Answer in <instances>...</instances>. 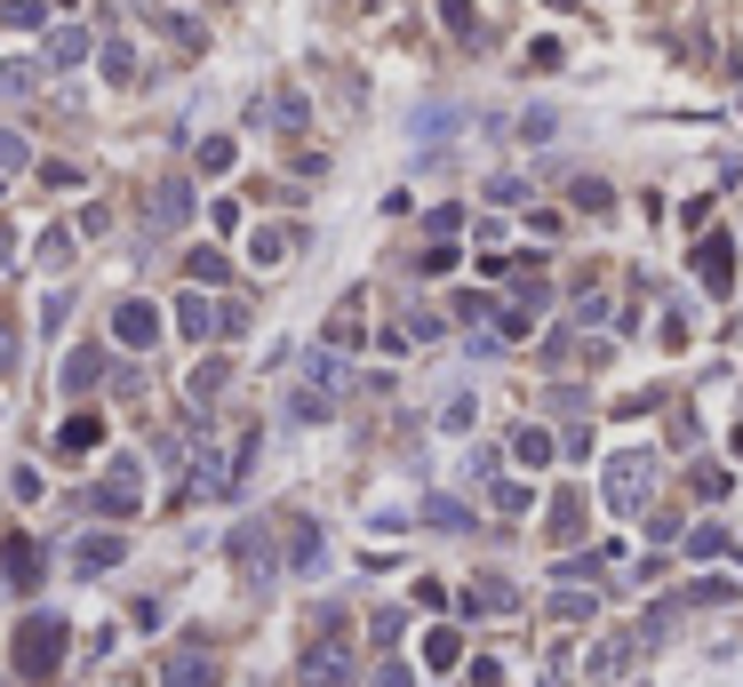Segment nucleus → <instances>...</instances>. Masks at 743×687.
Segmentation results:
<instances>
[{
  "instance_id": "nucleus-1",
  "label": "nucleus",
  "mask_w": 743,
  "mask_h": 687,
  "mask_svg": "<svg viewBox=\"0 0 743 687\" xmlns=\"http://www.w3.org/2000/svg\"><path fill=\"white\" fill-rule=\"evenodd\" d=\"M64 656V615H24V632H17V672L24 679H49Z\"/></svg>"
},
{
  "instance_id": "nucleus-2",
  "label": "nucleus",
  "mask_w": 743,
  "mask_h": 687,
  "mask_svg": "<svg viewBox=\"0 0 743 687\" xmlns=\"http://www.w3.org/2000/svg\"><path fill=\"white\" fill-rule=\"evenodd\" d=\"M192 224V184L184 177H160L152 184V232H184Z\"/></svg>"
},
{
  "instance_id": "nucleus-3",
  "label": "nucleus",
  "mask_w": 743,
  "mask_h": 687,
  "mask_svg": "<svg viewBox=\"0 0 743 687\" xmlns=\"http://www.w3.org/2000/svg\"><path fill=\"white\" fill-rule=\"evenodd\" d=\"M145 24H152V32H168L177 49H209V24H200L192 9H145Z\"/></svg>"
},
{
  "instance_id": "nucleus-4",
  "label": "nucleus",
  "mask_w": 743,
  "mask_h": 687,
  "mask_svg": "<svg viewBox=\"0 0 743 687\" xmlns=\"http://www.w3.org/2000/svg\"><path fill=\"white\" fill-rule=\"evenodd\" d=\"M639 479H648V456H616V472H607V504H616V511H631L639 496H648Z\"/></svg>"
},
{
  "instance_id": "nucleus-5",
  "label": "nucleus",
  "mask_w": 743,
  "mask_h": 687,
  "mask_svg": "<svg viewBox=\"0 0 743 687\" xmlns=\"http://www.w3.org/2000/svg\"><path fill=\"white\" fill-rule=\"evenodd\" d=\"M160 687H216V664L200 656V647H177V656H168V672H160Z\"/></svg>"
},
{
  "instance_id": "nucleus-6",
  "label": "nucleus",
  "mask_w": 743,
  "mask_h": 687,
  "mask_svg": "<svg viewBox=\"0 0 743 687\" xmlns=\"http://www.w3.org/2000/svg\"><path fill=\"white\" fill-rule=\"evenodd\" d=\"M696 272H703V288H712V296H728V281H735V249H728V240H703V249H696Z\"/></svg>"
},
{
  "instance_id": "nucleus-7",
  "label": "nucleus",
  "mask_w": 743,
  "mask_h": 687,
  "mask_svg": "<svg viewBox=\"0 0 743 687\" xmlns=\"http://www.w3.org/2000/svg\"><path fill=\"white\" fill-rule=\"evenodd\" d=\"M128 504H137V472H113V479H96V488H88V511H128Z\"/></svg>"
},
{
  "instance_id": "nucleus-8",
  "label": "nucleus",
  "mask_w": 743,
  "mask_h": 687,
  "mask_svg": "<svg viewBox=\"0 0 743 687\" xmlns=\"http://www.w3.org/2000/svg\"><path fill=\"white\" fill-rule=\"evenodd\" d=\"M73 568H81V575L120 568V536H81V543H73Z\"/></svg>"
},
{
  "instance_id": "nucleus-9",
  "label": "nucleus",
  "mask_w": 743,
  "mask_h": 687,
  "mask_svg": "<svg viewBox=\"0 0 743 687\" xmlns=\"http://www.w3.org/2000/svg\"><path fill=\"white\" fill-rule=\"evenodd\" d=\"M0 575H9V583H24V592H32V575H41V552H32L24 536H9V543H0Z\"/></svg>"
},
{
  "instance_id": "nucleus-10",
  "label": "nucleus",
  "mask_w": 743,
  "mask_h": 687,
  "mask_svg": "<svg viewBox=\"0 0 743 687\" xmlns=\"http://www.w3.org/2000/svg\"><path fill=\"white\" fill-rule=\"evenodd\" d=\"M304 679H312V687H344V679H352L344 647H312V656H304Z\"/></svg>"
},
{
  "instance_id": "nucleus-11",
  "label": "nucleus",
  "mask_w": 743,
  "mask_h": 687,
  "mask_svg": "<svg viewBox=\"0 0 743 687\" xmlns=\"http://www.w3.org/2000/svg\"><path fill=\"white\" fill-rule=\"evenodd\" d=\"M113 328H120V344H152V336H160V313H152V304H120Z\"/></svg>"
},
{
  "instance_id": "nucleus-12",
  "label": "nucleus",
  "mask_w": 743,
  "mask_h": 687,
  "mask_svg": "<svg viewBox=\"0 0 743 687\" xmlns=\"http://www.w3.org/2000/svg\"><path fill=\"white\" fill-rule=\"evenodd\" d=\"M88 49H96V41H88V24H64L56 41H49V64H81Z\"/></svg>"
},
{
  "instance_id": "nucleus-13",
  "label": "nucleus",
  "mask_w": 743,
  "mask_h": 687,
  "mask_svg": "<svg viewBox=\"0 0 743 687\" xmlns=\"http://www.w3.org/2000/svg\"><path fill=\"white\" fill-rule=\"evenodd\" d=\"M32 88H41V64H0V96H9V105H24Z\"/></svg>"
},
{
  "instance_id": "nucleus-14",
  "label": "nucleus",
  "mask_w": 743,
  "mask_h": 687,
  "mask_svg": "<svg viewBox=\"0 0 743 687\" xmlns=\"http://www.w3.org/2000/svg\"><path fill=\"white\" fill-rule=\"evenodd\" d=\"M96 376H105V352H73L64 360V392H88Z\"/></svg>"
},
{
  "instance_id": "nucleus-15",
  "label": "nucleus",
  "mask_w": 743,
  "mask_h": 687,
  "mask_svg": "<svg viewBox=\"0 0 743 687\" xmlns=\"http://www.w3.org/2000/svg\"><path fill=\"white\" fill-rule=\"evenodd\" d=\"M471 607H512V583H503V575H480V583H471Z\"/></svg>"
},
{
  "instance_id": "nucleus-16",
  "label": "nucleus",
  "mask_w": 743,
  "mask_h": 687,
  "mask_svg": "<svg viewBox=\"0 0 743 687\" xmlns=\"http://www.w3.org/2000/svg\"><path fill=\"white\" fill-rule=\"evenodd\" d=\"M184 328L209 336V328H224V313H209V296H184Z\"/></svg>"
},
{
  "instance_id": "nucleus-17",
  "label": "nucleus",
  "mask_w": 743,
  "mask_h": 687,
  "mask_svg": "<svg viewBox=\"0 0 743 687\" xmlns=\"http://www.w3.org/2000/svg\"><path fill=\"white\" fill-rule=\"evenodd\" d=\"M624 656H631V640H599L592 647V672H624Z\"/></svg>"
},
{
  "instance_id": "nucleus-18",
  "label": "nucleus",
  "mask_w": 743,
  "mask_h": 687,
  "mask_svg": "<svg viewBox=\"0 0 743 687\" xmlns=\"http://www.w3.org/2000/svg\"><path fill=\"white\" fill-rule=\"evenodd\" d=\"M200 168H209V177H224V168H232V136H209V145H200Z\"/></svg>"
},
{
  "instance_id": "nucleus-19",
  "label": "nucleus",
  "mask_w": 743,
  "mask_h": 687,
  "mask_svg": "<svg viewBox=\"0 0 743 687\" xmlns=\"http://www.w3.org/2000/svg\"><path fill=\"white\" fill-rule=\"evenodd\" d=\"M0 168H32V145H24V136H9V128H0Z\"/></svg>"
},
{
  "instance_id": "nucleus-20",
  "label": "nucleus",
  "mask_w": 743,
  "mask_h": 687,
  "mask_svg": "<svg viewBox=\"0 0 743 687\" xmlns=\"http://www.w3.org/2000/svg\"><path fill=\"white\" fill-rule=\"evenodd\" d=\"M105 73H113V81H137V56H128V41L105 49Z\"/></svg>"
},
{
  "instance_id": "nucleus-21",
  "label": "nucleus",
  "mask_w": 743,
  "mask_h": 687,
  "mask_svg": "<svg viewBox=\"0 0 743 687\" xmlns=\"http://www.w3.org/2000/svg\"><path fill=\"white\" fill-rule=\"evenodd\" d=\"M64 448H73V456L96 448V416H73V424H64Z\"/></svg>"
},
{
  "instance_id": "nucleus-22",
  "label": "nucleus",
  "mask_w": 743,
  "mask_h": 687,
  "mask_svg": "<svg viewBox=\"0 0 743 687\" xmlns=\"http://www.w3.org/2000/svg\"><path fill=\"white\" fill-rule=\"evenodd\" d=\"M441 17H448V32H464V41H471V32H480V17H471V0H448Z\"/></svg>"
},
{
  "instance_id": "nucleus-23",
  "label": "nucleus",
  "mask_w": 743,
  "mask_h": 687,
  "mask_svg": "<svg viewBox=\"0 0 743 687\" xmlns=\"http://www.w3.org/2000/svg\"><path fill=\"white\" fill-rule=\"evenodd\" d=\"M688 552H696V560H712V552H728V536H720V528H696V536H688Z\"/></svg>"
},
{
  "instance_id": "nucleus-24",
  "label": "nucleus",
  "mask_w": 743,
  "mask_h": 687,
  "mask_svg": "<svg viewBox=\"0 0 743 687\" xmlns=\"http://www.w3.org/2000/svg\"><path fill=\"white\" fill-rule=\"evenodd\" d=\"M41 17H49V0H9V24H24V32H32Z\"/></svg>"
},
{
  "instance_id": "nucleus-25",
  "label": "nucleus",
  "mask_w": 743,
  "mask_h": 687,
  "mask_svg": "<svg viewBox=\"0 0 743 687\" xmlns=\"http://www.w3.org/2000/svg\"><path fill=\"white\" fill-rule=\"evenodd\" d=\"M376 687H408V664H384V672H376Z\"/></svg>"
},
{
  "instance_id": "nucleus-26",
  "label": "nucleus",
  "mask_w": 743,
  "mask_h": 687,
  "mask_svg": "<svg viewBox=\"0 0 743 687\" xmlns=\"http://www.w3.org/2000/svg\"><path fill=\"white\" fill-rule=\"evenodd\" d=\"M0 368H17V344H9V336H0Z\"/></svg>"
}]
</instances>
